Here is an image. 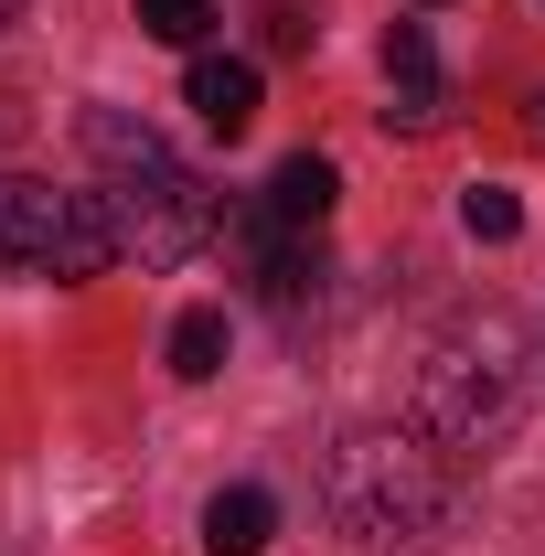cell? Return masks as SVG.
I'll return each instance as SVG.
<instances>
[{
	"mask_svg": "<svg viewBox=\"0 0 545 556\" xmlns=\"http://www.w3.org/2000/svg\"><path fill=\"white\" fill-rule=\"evenodd\" d=\"M86 161H97V204H107V225H118V257H139V268H182V257L214 236L204 172L150 129V118L97 108V118H86Z\"/></svg>",
	"mask_w": 545,
	"mask_h": 556,
	"instance_id": "6da1fadb",
	"label": "cell"
},
{
	"mask_svg": "<svg viewBox=\"0 0 545 556\" xmlns=\"http://www.w3.org/2000/svg\"><path fill=\"white\" fill-rule=\"evenodd\" d=\"M524 417V364H514V321L481 311V321H449L428 364H417V439L439 460H471L503 428Z\"/></svg>",
	"mask_w": 545,
	"mask_h": 556,
	"instance_id": "7a4b0ae2",
	"label": "cell"
},
{
	"mask_svg": "<svg viewBox=\"0 0 545 556\" xmlns=\"http://www.w3.org/2000/svg\"><path fill=\"white\" fill-rule=\"evenodd\" d=\"M332 514H342V535H364V546L439 535V525H449V471H439L428 439L353 428V439L332 450Z\"/></svg>",
	"mask_w": 545,
	"mask_h": 556,
	"instance_id": "3957f363",
	"label": "cell"
},
{
	"mask_svg": "<svg viewBox=\"0 0 545 556\" xmlns=\"http://www.w3.org/2000/svg\"><path fill=\"white\" fill-rule=\"evenodd\" d=\"M97 268H118L107 204L11 172V182H0V278H54V289H75V278H97Z\"/></svg>",
	"mask_w": 545,
	"mask_h": 556,
	"instance_id": "277c9868",
	"label": "cell"
},
{
	"mask_svg": "<svg viewBox=\"0 0 545 556\" xmlns=\"http://www.w3.org/2000/svg\"><path fill=\"white\" fill-rule=\"evenodd\" d=\"M385 97H396V108H385V129H439V118H449V86H439V54H428V33H417V22L385 33Z\"/></svg>",
	"mask_w": 545,
	"mask_h": 556,
	"instance_id": "5b68a950",
	"label": "cell"
},
{
	"mask_svg": "<svg viewBox=\"0 0 545 556\" xmlns=\"http://www.w3.org/2000/svg\"><path fill=\"white\" fill-rule=\"evenodd\" d=\"M182 97H193V118H204L214 139H246V129H257V97H268V75L246 65V54H193Z\"/></svg>",
	"mask_w": 545,
	"mask_h": 556,
	"instance_id": "8992f818",
	"label": "cell"
},
{
	"mask_svg": "<svg viewBox=\"0 0 545 556\" xmlns=\"http://www.w3.org/2000/svg\"><path fill=\"white\" fill-rule=\"evenodd\" d=\"M332 204H342V172L321 161V150H289V161L268 172V214L289 225V236H310V225H321Z\"/></svg>",
	"mask_w": 545,
	"mask_h": 556,
	"instance_id": "52a82bcc",
	"label": "cell"
},
{
	"mask_svg": "<svg viewBox=\"0 0 545 556\" xmlns=\"http://www.w3.org/2000/svg\"><path fill=\"white\" fill-rule=\"evenodd\" d=\"M268 535H278V503L257 482H225L204 503V556H268Z\"/></svg>",
	"mask_w": 545,
	"mask_h": 556,
	"instance_id": "ba28073f",
	"label": "cell"
},
{
	"mask_svg": "<svg viewBox=\"0 0 545 556\" xmlns=\"http://www.w3.org/2000/svg\"><path fill=\"white\" fill-rule=\"evenodd\" d=\"M172 375L182 386H214L225 375V311H182L172 321Z\"/></svg>",
	"mask_w": 545,
	"mask_h": 556,
	"instance_id": "9c48e42d",
	"label": "cell"
},
{
	"mask_svg": "<svg viewBox=\"0 0 545 556\" xmlns=\"http://www.w3.org/2000/svg\"><path fill=\"white\" fill-rule=\"evenodd\" d=\"M129 11L150 43H182V54H204V33H214V0H129Z\"/></svg>",
	"mask_w": 545,
	"mask_h": 556,
	"instance_id": "30bf717a",
	"label": "cell"
},
{
	"mask_svg": "<svg viewBox=\"0 0 545 556\" xmlns=\"http://www.w3.org/2000/svg\"><path fill=\"white\" fill-rule=\"evenodd\" d=\"M460 225H471L481 247H514V236H524V204H514V182H471V193H460Z\"/></svg>",
	"mask_w": 545,
	"mask_h": 556,
	"instance_id": "8fae6325",
	"label": "cell"
},
{
	"mask_svg": "<svg viewBox=\"0 0 545 556\" xmlns=\"http://www.w3.org/2000/svg\"><path fill=\"white\" fill-rule=\"evenodd\" d=\"M11 22H22V0H0V33H11Z\"/></svg>",
	"mask_w": 545,
	"mask_h": 556,
	"instance_id": "7c38bea8",
	"label": "cell"
},
{
	"mask_svg": "<svg viewBox=\"0 0 545 556\" xmlns=\"http://www.w3.org/2000/svg\"><path fill=\"white\" fill-rule=\"evenodd\" d=\"M535 129H545V97H535Z\"/></svg>",
	"mask_w": 545,
	"mask_h": 556,
	"instance_id": "4fadbf2b",
	"label": "cell"
}]
</instances>
